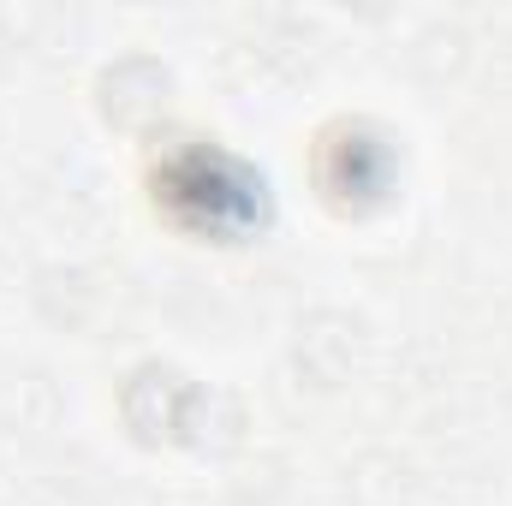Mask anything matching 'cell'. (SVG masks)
Wrapping results in <instances>:
<instances>
[{
    "label": "cell",
    "mask_w": 512,
    "mask_h": 506,
    "mask_svg": "<svg viewBox=\"0 0 512 506\" xmlns=\"http://www.w3.org/2000/svg\"><path fill=\"white\" fill-rule=\"evenodd\" d=\"M155 185L167 191L173 221L191 227V233L233 239L251 221H262V179L251 167H239L233 155H221V149H185Z\"/></svg>",
    "instance_id": "6da1fadb"
},
{
    "label": "cell",
    "mask_w": 512,
    "mask_h": 506,
    "mask_svg": "<svg viewBox=\"0 0 512 506\" xmlns=\"http://www.w3.org/2000/svg\"><path fill=\"white\" fill-rule=\"evenodd\" d=\"M203 399H209L203 381H191L179 364L149 358V364H137L126 376V387H120V417H126L131 435L149 441V447H161V441H191V435H197V417H203Z\"/></svg>",
    "instance_id": "7a4b0ae2"
},
{
    "label": "cell",
    "mask_w": 512,
    "mask_h": 506,
    "mask_svg": "<svg viewBox=\"0 0 512 506\" xmlns=\"http://www.w3.org/2000/svg\"><path fill=\"white\" fill-rule=\"evenodd\" d=\"M364 346H370L364 316L322 304V310H310V316L298 322V334H292V364H298V376L310 381V387L334 393V387H346V381L364 370Z\"/></svg>",
    "instance_id": "3957f363"
},
{
    "label": "cell",
    "mask_w": 512,
    "mask_h": 506,
    "mask_svg": "<svg viewBox=\"0 0 512 506\" xmlns=\"http://www.w3.org/2000/svg\"><path fill=\"white\" fill-rule=\"evenodd\" d=\"M322 191L364 209L393 191V137L376 126H334L322 143Z\"/></svg>",
    "instance_id": "277c9868"
},
{
    "label": "cell",
    "mask_w": 512,
    "mask_h": 506,
    "mask_svg": "<svg viewBox=\"0 0 512 506\" xmlns=\"http://www.w3.org/2000/svg\"><path fill=\"white\" fill-rule=\"evenodd\" d=\"M96 108L114 131H149L173 108V72L155 54H120L96 78Z\"/></svg>",
    "instance_id": "5b68a950"
},
{
    "label": "cell",
    "mask_w": 512,
    "mask_h": 506,
    "mask_svg": "<svg viewBox=\"0 0 512 506\" xmlns=\"http://www.w3.org/2000/svg\"><path fill=\"white\" fill-rule=\"evenodd\" d=\"M465 48H471V42H465V30H459V24H429V30L411 42V60H417V66H423V60H435V66H429V78H453V72L465 66Z\"/></svg>",
    "instance_id": "8992f818"
},
{
    "label": "cell",
    "mask_w": 512,
    "mask_h": 506,
    "mask_svg": "<svg viewBox=\"0 0 512 506\" xmlns=\"http://www.w3.org/2000/svg\"><path fill=\"white\" fill-rule=\"evenodd\" d=\"M18 60V18L12 12H0V72Z\"/></svg>",
    "instance_id": "52a82bcc"
}]
</instances>
